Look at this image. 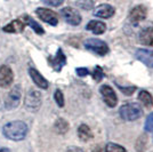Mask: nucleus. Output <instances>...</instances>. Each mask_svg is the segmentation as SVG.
Listing matches in <instances>:
<instances>
[{
  "label": "nucleus",
  "mask_w": 153,
  "mask_h": 152,
  "mask_svg": "<svg viewBox=\"0 0 153 152\" xmlns=\"http://www.w3.org/2000/svg\"><path fill=\"white\" fill-rule=\"evenodd\" d=\"M54 98H55V102L57 103V105L59 108H63L64 107V96H63V93L57 89L56 92H55V94H54Z\"/></svg>",
  "instance_id": "24"
},
{
  "label": "nucleus",
  "mask_w": 153,
  "mask_h": 152,
  "mask_svg": "<svg viewBox=\"0 0 153 152\" xmlns=\"http://www.w3.org/2000/svg\"><path fill=\"white\" fill-rule=\"evenodd\" d=\"M24 26H25V23H23L21 19H14L13 22L4 26L2 30L8 33H19L24 30Z\"/></svg>",
  "instance_id": "15"
},
{
  "label": "nucleus",
  "mask_w": 153,
  "mask_h": 152,
  "mask_svg": "<svg viewBox=\"0 0 153 152\" xmlns=\"http://www.w3.org/2000/svg\"><path fill=\"white\" fill-rule=\"evenodd\" d=\"M29 75L31 77L32 81L36 83L39 88H41V89L48 88V81H47L45 78L40 75V72H38L36 69L30 68V69H29Z\"/></svg>",
  "instance_id": "14"
},
{
  "label": "nucleus",
  "mask_w": 153,
  "mask_h": 152,
  "mask_svg": "<svg viewBox=\"0 0 153 152\" xmlns=\"http://www.w3.org/2000/svg\"><path fill=\"white\" fill-rule=\"evenodd\" d=\"M93 152H105V150L103 149L102 146H97L96 149H94V150H93Z\"/></svg>",
  "instance_id": "31"
},
{
  "label": "nucleus",
  "mask_w": 153,
  "mask_h": 152,
  "mask_svg": "<svg viewBox=\"0 0 153 152\" xmlns=\"http://www.w3.org/2000/svg\"><path fill=\"white\" fill-rule=\"evenodd\" d=\"M4 136L12 141H21L24 139L27 134V126L23 121H10L6 124L2 128Z\"/></svg>",
  "instance_id": "1"
},
{
  "label": "nucleus",
  "mask_w": 153,
  "mask_h": 152,
  "mask_svg": "<svg viewBox=\"0 0 153 152\" xmlns=\"http://www.w3.org/2000/svg\"><path fill=\"white\" fill-rule=\"evenodd\" d=\"M0 152H10V150L7 148H2V149H0Z\"/></svg>",
  "instance_id": "32"
},
{
  "label": "nucleus",
  "mask_w": 153,
  "mask_h": 152,
  "mask_svg": "<svg viewBox=\"0 0 153 152\" xmlns=\"http://www.w3.org/2000/svg\"><path fill=\"white\" fill-rule=\"evenodd\" d=\"M83 45H85L86 49L93 51V53H95L100 56H104L108 53V46L103 40H100V39H87Z\"/></svg>",
  "instance_id": "3"
},
{
  "label": "nucleus",
  "mask_w": 153,
  "mask_h": 152,
  "mask_svg": "<svg viewBox=\"0 0 153 152\" xmlns=\"http://www.w3.org/2000/svg\"><path fill=\"white\" fill-rule=\"evenodd\" d=\"M135 55H136V58L142 63H144L149 68H153V51L137 49Z\"/></svg>",
  "instance_id": "12"
},
{
  "label": "nucleus",
  "mask_w": 153,
  "mask_h": 152,
  "mask_svg": "<svg viewBox=\"0 0 153 152\" xmlns=\"http://www.w3.org/2000/svg\"><path fill=\"white\" fill-rule=\"evenodd\" d=\"M105 152H127L123 146L115 144V143H108L105 146Z\"/></svg>",
  "instance_id": "22"
},
{
  "label": "nucleus",
  "mask_w": 153,
  "mask_h": 152,
  "mask_svg": "<svg viewBox=\"0 0 153 152\" xmlns=\"http://www.w3.org/2000/svg\"><path fill=\"white\" fill-rule=\"evenodd\" d=\"M48 63L51 64V66L55 70V71L59 72V71L62 70V68L66 64V57L64 55L63 51H62L61 48H58L56 55L54 57L51 56L48 58Z\"/></svg>",
  "instance_id": "10"
},
{
  "label": "nucleus",
  "mask_w": 153,
  "mask_h": 152,
  "mask_svg": "<svg viewBox=\"0 0 153 152\" xmlns=\"http://www.w3.org/2000/svg\"><path fill=\"white\" fill-rule=\"evenodd\" d=\"M76 72L79 77H85L87 75H89V71L86 68H78V69H76Z\"/></svg>",
  "instance_id": "28"
},
{
  "label": "nucleus",
  "mask_w": 153,
  "mask_h": 152,
  "mask_svg": "<svg viewBox=\"0 0 153 152\" xmlns=\"http://www.w3.org/2000/svg\"><path fill=\"white\" fill-rule=\"evenodd\" d=\"M23 19L25 21V23L27 25L31 26L32 29H33V31L36 32V33H38V34H44V33H45L42 26L40 25L39 23H37V22L32 19V17H30L29 15H24V16H23Z\"/></svg>",
  "instance_id": "19"
},
{
  "label": "nucleus",
  "mask_w": 153,
  "mask_h": 152,
  "mask_svg": "<svg viewBox=\"0 0 153 152\" xmlns=\"http://www.w3.org/2000/svg\"><path fill=\"white\" fill-rule=\"evenodd\" d=\"M64 0H42V2H45L46 5L53 7H58L63 4Z\"/></svg>",
  "instance_id": "27"
},
{
  "label": "nucleus",
  "mask_w": 153,
  "mask_h": 152,
  "mask_svg": "<svg viewBox=\"0 0 153 152\" xmlns=\"http://www.w3.org/2000/svg\"><path fill=\"white\" fill-rule=\"evenodd\" d=\"M146 8L144 6H142V5H140V6H136L131 9V12L129 14V19H130L131 23L137 24V23H140V21H143L146 17Z\"/></svg>",
  "instance_id": "11"
},
{
  "label": "nucleus",
  "mask_w": 153,
  "mask_h": 152,
  "mask_svg": "<svg viewBox=\"0 0 153 152\" xmlns=\"http://www.w3.org/2000/svg\"><path fill=\"white\" fill-rule=\"evenodd\" d=\"M25 108L29 110H38L41 105V94L38 90H30L25 97Z\"/></svg>",
  "instance_id": "7"
},
{
  "label": "nucleus",
  "mask_w": 153,
  "mask_h": 152,
  "mask_svg": "<svg viewBox=\"0 0 153 152\" xmlns=\"http://www.w3.org/2000/svg\"><path fill=\"white\" fill-rule=\"evenodd\" d=\"M115 9L111 5H108V4H104V5H101L97 8H95L94 10V15L97 16V17H101V19H110L114 15Z\"/></svg>",
  "instance_id": "13"
},
{
  "label": "nucleus",
  "mask_w": 153,
  "mask_h": 152,
  "mask_svg": "<svg viewBox=\"0 0 153 152\" xmlns=\"http://www.w3.org/2000/svg\"><path fill=\"white\" fill-rule=\"evenodd\" d=\"M135 87H120V90H121L122 93H125V94H127V95H130V94H133L135 92Z\"/></svg>",
  "instance_id": "29"
},
{
  "label": "nucleus",
  "mask_w": 153,
  "mask_h": 152,
  "mask_svg": "<svg viewBox=\"0 0 153 152\" xmlns=\"http://www.w3.org/2000/svg\"><path fill=\"white\" fill-rule=\"evenodd\" d=\"M19 101H21V89L19 86H15L9 92L7 95L6 101H5V107L7 110H14L19 107Z\"/></svg>",
  "instance_id": "5"
},
{
  "label": "nucleus",
  "mask_w": 153,
  "mask_h": 152,
  "mask_svg": "<svg viewBox=\"0 0 153 152\" xmlns=\"http://www.w3.org/2000/svg\"><path fill=\"white\" fill-rule=\"evenodd\" d=\"M61 15L63 16L65 22H68L71 25H79L81 23V15L74 8L65 7L61 10Z\"/></svg>",
  "instance_id": "4"
},
{
  "label": "nucleus",
  "mask_w": 153,
  "mask_h": 152,
  "mask_svg": "<svg viewBox=\"0 0 153 152\" xmlns=\"http://www.w3.org/2000/svg\"><path fill=\"white\" fill-rule=\"evenodd\" d=\"M14 79V73L12 69L7 65H2L0 66V86L2 88H7L9 87Z\"/></svg>",
  "instance_id": "9"
},
{
  "label": "nucleus",
  "mask_w": 153,
  "mask_h": 152,
  "mask_svg": "<svg viewBox=\"0 0 153 152\" xmlns=\"http://www.w3.org/2000/svg\"><path fill=\"white\" fill-rule=\"evenodd\" d=\"M86 29L95 34H103L106 30V25L101 21H90L86 26Z\"/></svg>",
  "instance_id": "16"
},
{
  "label": "nucleus",
  "mask_w": 153,
  "mask_h": 152,
  "mask_svg": "<svg viewBox=\"0 0 153 152\" xmlns=\"http://www.w3.org/2000/svg\"><path fill=\"white\" fill-rule=\"evenodd\" d=\"M144 128H145L146 132H153V112L152 113H150V115L146 118Z\"/></svg>",
  "instance_id": "26"
},
{
  "label": "nucleus",
  "mask_w": 153,
  "mask_h": 152,
  "mask_svg": "<svg viewBox=\"0 0 153 152\" xmlns=\"http://www.w3.org/2000/svg\"><path fill=\"white\" fill-rule=\"evenodd\" d=\"M104 77V72H103L102 68L100 65H97L95 69H94V72H93V78L95 79L96 81H101Z\"/></svg>",
  "instance_id": "25"
},
{
  "label": "nucleus",
  "mask_w": 153,
  "mask_h": 152,
  "mask_svg": "<svg viewBox=\"0 0 153 152\" xmlns=\"http://www.w3.org/2000/svg\"><path fill=\"white\" fill-rule=\"evenodd\" d=\"M55 130L58 134H65L69 130V124L68 121L64 120V119H58L55 122Z\"/></svg>",
  "instance_id": "21"
},
{
  "label": "nucleus",
  "mask_w": 153,
  "mask_h": 152,
  "mask_svg": "<svg viewBox=\"0 0 153 152\" xmlns=\"http://www.w3.org/2000/svg\"><path fill=\"white\" fill-rule=\"evenodd\" d=\"M138 98L146 108H152L153 107V97L146 90H140V94H138Z\"/></svg>",
  "instance_id": "20"
},
{
  "label": "nucleus",
  "mask_w": 153,
  "mask_h": 152,
  "mask_svg": "<svg viewBox=\"0 0 153 152\" xmlns=\"http://www.w3.org/2000/svg\"><path fill=\"white\" fill-rule=\"evenodd\" d=\"M76 6H79L82 9H86V10H89L94 7V2L93 0H78L76 2Z\"/></svg>",
  "instance_id": "23"
},
{
  "label": "nucleus",
  "mask_w": 153,
  "mask_h": 152,
  "mask_svg": "<svg viewBox=\"0 0 153 152\" xmlns=\"http://www.w3.org/2000/svg\"><path fill=\"white\" fill-rule=\"evenodd\" d=\"M100 92H101L103 100L106 103V105L110 108H114L118 103V97H117V94L113 90V88H111L108 85H103L100 88Z\"/></svg>",
  "instance_id": "6"
},
{
  "label": "nucleus",
  "mask_w": 153,
  "mask_h": 152,
  "mask_svg": "<svg viewBox=\"0 0 153 152\" xmlns=\"http://www.w3.org/2000/svg\"><path fill=\"white\" fill-rule=\"evenodd\" d=\"M68 152H83L80 148H76V146H71L68 149Z\"/></svg>",
  "instance_id": "30"
},
{
  "label": "nucleus",
  "mask_w": 153,
  "mask_h": 152,
  "mask_svg": "<svg viewBox=\"0 0 153 152\" xmlns=\"http://www.w3.org/2000/svg\"><path fill=\"white\" fill-rule=\"evenodd\" d=\"M78 135H79V139L83 141V142H87L90 139H93V133H91L90 128L87 125H85V124L79 126V128H78Z\"/></svg>",
  "instance_id": "18"
},
{
  "label": "nucleus",
  "mask_w": 153,
  "mask_h": 152,
  "mask_svg": "<svg viewBox=\"0 0 153 152\" xmlns=\"http://www.w3.org/2000/svg\"><path fill=\"white\" fill-rule=\"evenodd\" d=\"M140 40L146 46H153V28H149L140 32Z\"/></svg>",
  "instance_id": "17"
},
{
  "label": "nucleus",
  "mask_w": 153,
  "mask_h": 152,
  "mask_svg": "<svg viewBox=\"0 0 153 152\" xmlns=\"http://www.w3.org/2000/svg\"><path fill=\"white\" fill-rule=\"evenodd\" d=\"M119 113L123 120L126 121H134L140 119V117L143 115V110L140 108V105L138 103H126L123 104L120 110Z\"/></svg>",
  "instance_id": "2"
},
{
  "label": "nucleus",
  "mask_w": 153,
  "mask_h": 152,
  "mask_svg": "<svg viewBox=\"0 0 153 152\" xmlns=\"http://www.w3.org/2000/svg\"><path fill=\"white\" fill-rule=\"evenodd\" d=\"M36 13L39 16V19H42L44 22H46V23H48V24H51L53 26L57 25L58 17L55 12H53L51 9H47V8H37Z\"/></svg>",
  "instance_id": "8"
}]
</instances>
